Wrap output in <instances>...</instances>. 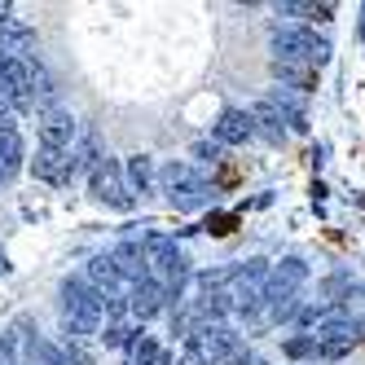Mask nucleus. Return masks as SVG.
<instances>
[{
    "label": "nucleus",
    "instance_id": "25",
    "mask_svg": "<svg viewBox=\"0 0 365 365\" xmlns=\"http://www.w3.org/2000/svg\"><path fill=\"white\" fill-rule=\"evenodd\" d=\"M150 365H172V356H168V352H163V348H159V356H154V361H150Z\"/></svg>",
    "mask_w": 365,
    "mask_h": 365
},
{
    "label": "nucleus",
    "instance_id": "13",
    "mask_svg": "<svg viewBox=\"0 0 365 365\" xmlns=\"http://www.w3.org/2000/svg\"><path fill=\"white\" fill-rule=\"evenodd\" d=\"M119 269H115V255H93L88 259V286L106 299V291H119Z\"/></svg>",
    "mask_w": 365,
    "mask_h": 365
},
{
    "label": "nucleus",
    "instance_id": "26",
    "mask_svg": "<svg viewBox=\"0 0 365 365\" xmlns=\"http://www.w3.org/2000/svg\"><path fill=\"white\" fill-rule=\"evenodd\" d=\"M0 273H5V251H0Z\"/></svg>",
    "mask_w": 365,
    "mask_h": 365
},
{
    "label": "nucleus",
    "instance_id": "17",
    "mask_svg": "<svg viewBox=\"0 0 365 365\" xmlns=\"http://www.w3.org/2000/svg\"><path fill=\"white\" fill-rule=\"evenodd\" d=\"M123 176H128V190H133V194H150V185H154V159H150V154H133L128 168H123Z\"/></svg>",
    "mask_w": 365,
    "mask_h": 365
},
{
    "label": "nucleus",
    "instance_id": "9",
    "mask_svg": "<svg viewBox=\"0 0 365 365\" xmlns=\"http://www.w3.org/2000/svg\"><path fill=\"white\" fill-rule=\"evenodd\" d=\"M251 137H255L251 110H225L216 119V145H247Z\"/></svg>",
    "mask_w": 365,
    "mask_h": 365
},
{
    "label": "nucleus",
    "instance_id": "11",
    "mask_svg": "<svg viewBox=\"0 0 365 365\" xmlns=\"http://www.w3.org/2000/svg\"><path fill=\"white\" fill-rule=\"evenodd\" d=\"M273 75L282 80V88H299V93H312V88H317V71H312V66H304V62L273 58Z\"/></svg>",
    "mask_w": 365,
    "mask_h": 365
},
{
    "label": "nucleus",
    "instance_id": "21",
    "mask_svg": "<svg viewBox=\"0 0 365 365\" xmlns=\"http://www.w3.org/2000/svg\"><path fill=\"white\" fill-rule=\"evenodd\" d=\"M312 352H317V339H312V334H295V339H286V356L304 361V356H312Z\"/></svg>",
    "mask_w": 365,
    "mask_h": 365
},
{
    "label": "nucleus",
    "instance_id": "15",
    "mask_svg": "<svg viewBox=\"0 0 365 365\" xmlns=\"http://www.w3.org/2000/svg\"><path fill=\"white\" fill-rule=\"evenodd\" d=\"M22 168V137H18V128H0V176L14 180Z\"/></svg>",
    "mask_w": 365,
    "mask_h": 365
},
{
    "label": "nucleus",
    "instance_id": "23",
    "mask_svg": "<svg viewBox=\"0 0 365 365\" xmlns=\"http://www.w3.org/2000/svg\"><path fill=\"white\" fill-rule=\"evenodd\" d=\"M220 150H225V145H216V141H198V145H194V159L216 163V159H220Z\"/></svg>",
    "mask_w": 365,
    "mask_h": 365
},
{
    "label": "nucleus",
    "instance_id": "19",
    "mask_svg": "<svg viewBox=\"0 0 365 365\" xmlns=\"http://www.w3.org/2000/svg\"><path fill=\"white\" fill-rule=\"evenodd\" d=\"M137 334H141V330L123 326V322H106V330H101V344H106V348H128Z\"/></svg>",
    "mask_w": 365,
    "mask_h": 365
},
{
    "label": "nucleus",
    "instance_id": "16",
    "mask_svg": "<svg viewBox=\"0 0 365 365\" xmlns=\"http://www.w3.org/2000/svg\"><path fill=\"white\" fill-rule=\"evenodd\" d=\"M251 119H255V137H264V141H273V145H282V141H286V123L277 119V110L269 106V101H255Z\"/></svg>",
    "mask_w": 365,
    "mask_h": 365
},
{
    "label": "nucleus",
    "instance_id": "14",
    "mask_svg": "<svg viewBox=\"0 0 365 365\" xmlns=\"http://www.w3.org/2000/svg\"><path fill=\"white\" fill-rule=\"evenodd\" d=\"M168 198H172V207H176V212H198V207H207V202H212V190H207L198 176H190L185 185H176Z\"/></svg>",
    "mask_w": 365,
    "mask_h": 365
},
{
    "label": "nucleus",
    "instance_id": "18",
    "mask_svg": "<svg viewBox=\"0 0 365 365\" xmlns=\"http://www.w3.org/2000/svg\"><path fill=\"white\" fill-rule=\"evenodd\" d=\"M277 18H317L326 22L330 18V5H308V0H286V5H273Z\"/></svg>",
    "mask_w": 365,
    "mask_h": 365
},
{
    "label": "nucleus",
    "instance_id": "22",
    "mask_svg": "<svg viewBox=\"0 0 365 365\" xmlns=\"http://www.w3.org/2000/svg\"><path fill=\"white\" fill-rule=\"evenodd\" d=\"M0 365H18V339L0 334Z\"/></svg>",
    "mask_w": 365,
    "mask_h": 365
},
{
    "label": "nucleus",
    "instance_id": "12",
    "mask_svg": "<svg viewBox=\"0 0 365 365\" xmlns=\"http://www.w3.org/2000/svg\"><path fill=\"white\" fill-rule=\"evenodd\" d=\"M66 159H71V180H75V176H84V172L93 176V168L106 159V154L97 150V133H84V137H80V145H71Z\"/></svg>",
    "mask_w": 365,
    "mask_h": 365
},
{
    "label": "nucleus",
    "instance_id": "10",
    "mask_svg": "<svg viewBox=\"0 0 365 365\" xmlns=\"http://www.w3.org/2000/svg\"><path fill=\"white\" fill-rule=\"evenodd\" d=\"M31 172H36V180H48V185H66L71 180V159L62 150H36V163H31Z\"/></svg>",
    "mask_w": 365,
    "mask_h": 365
},
{
    "label": "nucleus",
    "instance_id": "5",
    "mask_svg": "<svg viewBox=\"0 0 365 365\" xmlns=\"http://www.w3.org/2000/svg\"><path fill=\"white\" fill-rule=\"evenodd\" d=\"M36 133H40V145H44V150H62V154H71V145H75V119H71V110H62V106L40 110Z\"/></svg>",
    "mask_w": 365,
    "mask_h": 365
},
{
    "label": "nucleus",
    "instance_id": "20",
    "mask_svg": "<svg viewBox=\"0 0 365 365\" xmlns=\"http://www.w3.org/2000/svg\"><path fill=\"white\" fill-rule=\"evenodd\" d=\"M62 356H66V365H93V352L80 339H66V334H62Z\"/></svg>",
    "mask_w": 365,
    "mask_h": 365
},
{
    "label": "nucleus",
    "instance_id": "8",
    "mask_svg": "<svg viewBox=\"0 0 365 365\" xmlns=\"http://www.w3.org/2000/svg\"><path fill=\"white\" fill-rule=\"evenodd\" d=\"M115 269H119V277H128L133 286H141V282H150V259H145V251H141V242H119L115 251Z\"/></svg>",
    "mask_w": 365,
    "mask_h": 365
},
{
    "label": "nucleus",
    "instance_id": "2",
    "mask_svg": "<svg viewBox=\"0 0 365 365\" xmlns=\"http://www.w3.org/2000/svg\"><path fill=\"white\" fill-rule=\"evenodd\" d=\"M273 48H277V58L304 62L312 71L330 62V40H322L317 31H308V27H273Z\"/></svg>",
    "mask_w": 365,
    "mask_h": 365
},
{
    "label": "nucleus",
    "instance_id": "6",
    "mask_svg": "<svg viewBox=\"0 0 365 365\" xmlns=\"http://www.w3.org/2000/svg\"><path fill=\"white\" fill-rule=\"evenodd\" d=\"M31 48H36V27H27L14 14L0 18V58H31Z\"/></svg>",
    "mask_w": 365,
    "mask_h": 365
},
{
    "label": "nucleus",
    "instance_id": "4",
    "mask_svg": "<svg viewBox=\"0 0 365 365\" xmlns=\"http://www.w3.org/2000/svg\"><path fill=\"white\" fill-rule=\"evenodd\" d=\"M93 198H101L106 207H119V212H133V190H128V180H123V168L115 163V159H101L97 168H93Z\"/></svg>",
    "mask_w": 365,
    "mask_h": 365
},
{
    "label": "nucleus",
    "instance_id": "3",
    "mask_svg": "<svg viewBox=\"0 0 365 365\" xmlns=\"http://www.w3.org/2000/svg\"><path fill=\"white\" fill-rule=\"evenodd\" d=\"M194 348L202 352L207 365H251V352L242 344V334L229 330V326H202L194 334Z\"/></svg>",
    "mask_w": 365,
    "mask_h": 365
},
{
    "label": "nucleus",
    "instance_id": "24",
    "mask_svg": "<svg viewBox=\"0 0 365 365\" xmlns=\"http://www.w3.org/2000/svg\"><path fill=\"white\" fill-rule=\"evenodd\" d=\"M176 365H207V361H202V352L194 348V339H185V352H180V361H176Z\"/></svg>",
    "mask_w": 365,
    "mask_h": 365
},
{
    "label": "nucleus",
    "instance_id": "1",
    "mask_svg": "<svg viewBox=\"0 0 365 365\" xmlns=\"http://www.w3.org/2000/svg\"><path fill=\"white\" fill-rule=\"evenodd\" d=\"M101 308H106V299H101L88 277H66L62 282V334L66 339H93L101 334Z\"/></svg>",
    "mask_w": 365,
    "mask_h": 365
},
{
    "label": "nucleus",
    "instance_id": "7",
    "mask_svg": "<svg viewBox=\"0 0 365 365\" xmlns=\"http://www.w3.org/2000/svg\"><path fill=\"white\" fill-rule=\"evenodd\" d=\"M168 304V291L159 282H141L133 286V295H128V317H137V322H150V317H159Z\"/></svg>",
    "mask_w": 365,
    "mask_h": 365
}]
</instances>
